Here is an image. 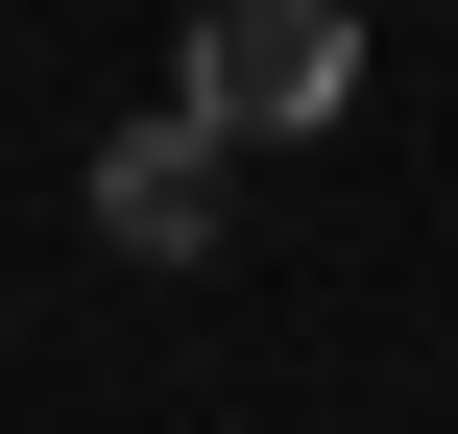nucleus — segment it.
<instances>
[{"label":"nucleus","instance_id":"nucleus-1","mask_svg":"<svg viewBox=\"0 0 458 434\" xmlns=\"http://www.w3.org/2000/svg\"><path fill=\"white\" fill-rule=\"evenodd\" d=\"M362 97V0H193V145H314Z\"/></svg>","mask_w":458,"mask_h":434},{"label":"nucleus","instance_id":"nucleus-2","mask_svg":"<svg viewBox=\"0 0 458 434\" xmlns=\"http://www.w3.org/2000/svg\"><path fill=\"white\" fill-rule=\"evenodd\" d=\"M97 242H121V266H193V242H217V145H193V121H121V145H97Z\"/></svg>","mask_w":458,"mask_h":434}]
</instances>
